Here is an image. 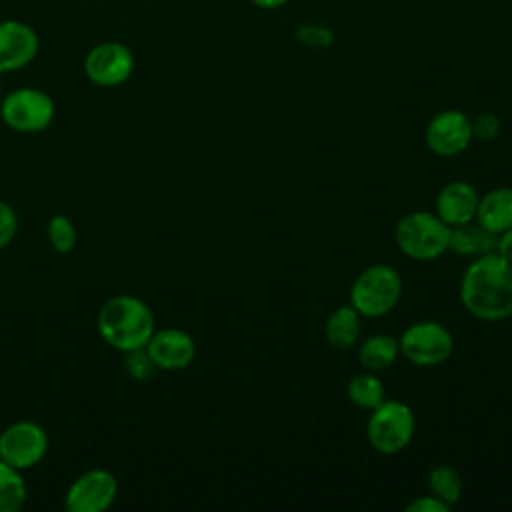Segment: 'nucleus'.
Returning <instances> with one entry per match:
<instances>
[{
    "instance_id": "obj_1",
    "label": "nucleus",
    "mask_w": 512,
    "mask_h": 512,
    "mask_svg": "<svg viewBox=\"0 0 512 512\" xmlns=\"http://www.w3.org/2000/svg\"><path fill=\"white\" fill-rule=\"evenodd\" d=\"M460 302L480 322L512 316V262L490 252L474 256L460 278Z\"/></svg>"
},
{
    "instance_id": "obj_2",
    "label": "nucleus",
    "mask_w": 512,
    "mask_h": 512,
    "mask_svg": "<svg viewBox=\"0 0 512 512\" xmlns=\"http://www.w3.org/2000/svg\"><path fill=\"white\" fill-rule=\"evenodd\" d=\"M96 328L108 346L124 354L128 350L144 348L156 330V324L150 306L142 298L118 294L100 306Z\"/></svg>"
},
{
    "instance_id": "obj_3",
    "label": "nucleus",
    "mask_w": 512,
    "mask_h": 512,
    "mask_svg": "<svg viewBox=\"0 0 512 512\" xmlns=\"http://www.w3.org/2000/svg\"><path fill=\"white\" fill-rule=\"evenodd\" d=\"M448 240L450 226L436 212H408L394 228V242L398 250L416 262H432L440 258L448 252Z\"/></svg>"
},
{
    "instance_id": "obj_4",
    "label": "nucleus",
    "mask_w": 512,
    "mask_h": 512,
    "mask_svg": "<svg viewBox=\"0 0 512 512\" xmlns=\"http://www.w3.org/2000/svg\"><path fill=\"white\" fill-rule=\"evenodd\" d=\"M402 296V278L390 264L366 266L350 286V302L364 318H380L392 312Z\"/></svg>"
},
{
    "instance_id": "obj_5",
    "label": "nucleus",
    "mask_w": 512,
    "mask_h": 512,
    "mask_svg": "<svg viewBox=\"0 0 512 512\" xmlns=\"http://www.w3.org/2000/svg\"><path fill=\"white\" fill-rule=\"evenodd\" d=\"M416 432V418L402 400H384L370 410L366 422L368 444L384 456H394L406 450Z\"/></svg>"
},
{
    "instance_id": "obj_6",
    "label": "nucleus",
    "mask_w": 512,
    "mask_h": 512,
    "mask_svg": "<svg viewBox=\"0 0 512 512\" xmlns=\"http://www.w3.org/2000/svg\"><path fill=\"white\" fill-rule=\"evenodd\" d=\"M2 122L20 134H38L50 128L56 116V104L52 96L40 88L22 86L6 96L0 102Z\"/></svg>"
},
{
    "instance_id": "obj_7",
    "label": "nucleus",
    "mask_w": 512,
    "mask_h": 512,
    "mask_svg": "<svg viewBox=\"0 0 512 512\" xmlns=\"http://www.w3.org/2000/svg\"><path fill=\"white\" fill-rule=\"evenodd\" d=\"M400 356L420 368H432L446 362L454 352L450 330L436 320H420L410 324L398 338Z\"/></svg>"
},
{
    "instance_id": "obj_8",
    "label": "nucleus",
    "mask_w": 512,
    "mask_h": 512,
    "mask_svg": "<svg viewBox=\"0 0 512 512\" xmlns=\"http://www.w3.org/2000/svg\"><path fill=\"white\" fill-rule=\"evenodd\" d=\"M48 446V432L38 422L16 420L0 430V458L22 472L40 464Z\"/></svg>"
},
{
    "instance_id": "obj_9",
    "label": "nucleus",
    "mask_w": 512,
    "mask_h": 512,
    "mask_svg": "<svg viewBox=\"0 0 512 512\" xmlns=\"http://www.w3.org/2000/svg\"><path fill=\"white\" fill-rule=\"evenodd\" d=\"M132 50L118 40H104L92 46L84 58L86 78L100 88H116L130 80L134 72Z\"/></svg>"
},
{
    "instance_id": "obj_10",
    "label": "nucleus",
    "mask_w": 512,
    "mask_h": 512,
    "mask_svg": "<svg viewBox=\"0 0 512 512\" xmlns=\"http://www.w3.org/2000/svg\"><path fill=\"white\" fill-rule=\"evenodd\" d=\"M118 496V480L108 468H88L66 490L68 512H104Z\"/></svg>"
},
{
    "instance_id": "obj_11",
    "label": "nucleus",
    "mask_w": 512,
    "mask_h": 512,
    "mask_svg": "<svg viewBox=\"0 0 512 512\" xmlns=\"http://www.w3.org/2000/svg\"><path fill=\"white\" fill-rule=\"evenodd\" d=\"M424 140L428 150L440 158L458 156L472 142L470 118L462 110H440L430 118Z\"/></svg>"
},
{
    "instance_id": "obj_12",
    "label": "nucleus",
    "mask_w": 512,
    "mask_h": 512,
    "mask_svg": "<svg viewBox=\"0 0 512 512\" xmlns=\"http://www.w3.org/2000/svg\"><path fill=\"white\" fill-rule=\"evenodd\" d=\"M38 50L40 38L30 24L16 18L0 20V74L26 68Z\"/></svg>"
},
{
    "instance_id": "obj_13",
    "label": "nucleus",
    "mask_w": 512,
    "mask_h": 512,
    "mask_svg": "<svg viewBox=\"0 0 512 512\" xmlns=\"http://www.w3.org/2000/svg\"><path fill=\"white\" fill-rule=\"evenodd\" d=\"M158 370L180 372L196 358V342L182 328H156L144 346Z\"/></svg>"
},
{
    "instance_id": "obj_14",
    "label": "nucleus",
    "mask_w": 512,
    "mask_h": 512,
    "mask_svg": "<svg viewBox=\"0 0 512 512\" xmlns=\"http://www.w3.org/2000/svg\"><path fill=\"white\" fill-rule=\"evenodd\" d=\"M480 194L466 180H452L440 188L434 202V212L448 224H468L476 218Z\"/></svg>"
},
{
    "instance_id": "obj_15",
    "label": "nucleus",
    "mask_w": 512,
    "mask_h": 512,
    "mask_svg": "<svg viewBox=\"0 0 512 512\" xmlns=\"http://www.w3.org/2000/svg\"><path fill=\"white\" fill-rule=\"evenodd\" d=\"M480 226L486 230L500 234L502 230L512 226V186L492 188L478 200L476 218Z\"/></svg>"
},
{
    "instance_id": "obj_16",
    "label": "nucleus",
    "mask_w": 512,
    "mask_h": 512,
    "mask_svg": "<svg viewBox=\"0 0 512 512\" xmlns=\"http://www.w3.org/2000/svg\"><path fill=\"white\" fill-rule=\"evenodd\" d=\"M496 238L498 234L472 220L468 224L450 226L448 250L458 256H482L496 252Z\"/></svg>"
},
{
    "instance_id": "obj_17",
    "label": "nucleus",
    "mask_w": 512,
    "mask_h": 512,
    "mask_svg": "<svg viewBox=\"0 0 512 512\" xmlns=\"http://www.w3.org/2000/svg\"><path fill=\"white\" fill-rule=\"evenodd\" d=\"M360 314L352 304L334 308L324 322V336L334 348H350L360 336Z\"/></svg>"
},
{
    "instance_id": "obj_18",
    "label": "nucleus",
    "mask_w": 512,
    "mask_h": 512,
    "mask_svg": "<svg viewBox=\"0 0 512 512\" xmlns=\"http://www.w3.org/2000/svg\"><path fill=\"white\" fill-rule=\"evenodd\" d=\"M400 356L398 340L390 334H372L366 340H362L358 350V360L364 366V370L370 372H382L390 368L396 358Z\"/></svg>"
},
{
    "instance_id": "obj_19",
    "label": "nucleus",
    "mask_w": 512,
    "mask_h": 512,
    "mask_svg": "<svg viewBox=\"0 0 512 512\" xmlns=\"http://www.w3.org/2000/svg\"><path fill=\"white\" fill-rule=\"evenodd\" d=\"M346 392H348L350 402H352L356 408L368 410V412H370L372 408H376L380 402L386 400V390H384L382 380L376 376V372H370V370H364V372L354 374V376L348 380Z\"/></svg>"
},
{
    "instance_id": "obj_20",
    "label": "nucleus",
    "mask_w": 512,
    "mask_h": 512,
    "mask_svg": "<svg viewBox=\"0 0 512 512\" xmlns=\"http://www.w3.org/2000/svg\"><path fill=\"white\" fill-rule=\"evenodd\" d=\"M28 496L22 470L0 458V512H18Z\"/></svg>"
},
{
    "instance_id": "obj_21",
    "label": "nucleus",
    "mask_w": 512,
    "mask_h": 512,
    "mask_svg": "<svg viewBox=\"0 0 512 512\" xmlns=\"http://www.w3.org/2000/svg\"><path fill=\"white\" fill-rule=\"evenodd\" d=\"M428 490L432 496L452 508L462 498V478L456 468L448 464H436L428 472Z\"/></svg>"
},
{
    "instance_id": "obj_22",
    "label": "nucleus",
    "mask_w": 512,
    "mask_h": 512,
    "mask_svg": "<svg viewBox=\"0 0 512 512\" xmlns=\"http://www.w3.org/2000/svg\"><path fill=\"white\" fill-rule=\"evenodd\" d=\"M46 236L50 246L60 252V254H68L74 250L76 246V226L74 222L66 216V214H54L48 224H46Z\"/></svg>"
},
{
    "instance_id": "obj_23",
    "label": "nucleus",
    "mask_w": 512,
    "mask_h": 512,
    "mask_svg": "<svg viewBox=\"0 0 512 512\" xmlns=\"http://www.w3.org/2000/svg\"><path fill=\"white\" fill-rule=\"evenodd\" d=\"M124 368L126 374L132 376L134 380L146 382L154 376V372L158 370L156 364L152 362L150 354L146 352V348H136V350H128L124 352Z\"/></svg>"
},
{
    "instance_id": "obj_24",
    "label": "nucleus",
    "mask_w": 512,
    "mask_h": 512,
    "mask_svg": "<svg viewBox=\"0 0 512 512\" xmlns=\"http://www.w3.org/2000/svg\"><path fill=\"white\" fill-rule=\"evenodd\" d=\"M472 124V138L490 142L500 134V118L492 112H482L470 120Z\"/></svg>"
},
{
    "instance_id": "obj_25",
    "label": "nucleus",
    "mask_w": 512,
    "mask_h": 512,
    "mask_svg": "<svg viewBox=\"0 0 512 512\" xmlns=\"http://www.w3.org/2000/svg\"><path fill=\"white\" fill-rule=\"evenodd\" d=\"M16 234H18L16 210L8 202L0 200V250L10 246Z\"/></svg>"
},
{
    "instance_id": "obj_26",
    "label": "nucleus",
    "mask_w": 512,
    "mask_h": 512,
    "mask_svg": "<svg viewBox=\"0 0 512 512\" xmlns=\"http://www.w3.org/2000/svg\"><path fill=\"white\" fill-rule=\"evenodd\" d=\"M298 38L308 44V46H316V48H324V46H330L332 44V34L326 30V28H320V26H302L298 30Z\"/></svg>"
},
{
    "instance_id": "obj_27",
    "label": "nucleus",
    "mask_w": 512,
    "mask_h": 512,
    "mask_svg": "<svg viewBox=\"0 0 512 512\" xmlns=\"http://www.w3.org/2000/svg\"><path fill=\"white\" fill-rule=\"evenodd\" d=\"M404 510L406 512H448L450 506L438 500L436 496L428 494V496H416L404 506Z\"/></svg>"
},
{
    "instance_id": "obj_28",
    "label": "nucleus",
    "mask_w": 512,
    "mask_h": 512,
    "mask_svg": "<svg viewBox=\"0 0 512 512\" xmlns=\"http://www.w3.org/2000/svg\"><path fill=\"white\" fill-rule=\"evenodd\" d=\"M496 254H500L504 260L512 262V226L498 234V238H496Z\"/></svg>"
},
{
    "instance_id": "obj_29",
    "label": "nucleus",
    "mask_w": 512,
    "mask_h": 512,
    "mask_svg": "<svg viewBox=\"0 0 512 512\" xmlns=\"http://www.w3.org/2000/svg\"><path fill=\"white\" fill-rule=\"evenodd\" d=\"M256 6H260V8H268V10H272V8H280L282 4H286L288 0H252Z\"/></svg>"
},
{
    "instance_id": "obj_30",
    "label": "nucleus",
    "mask_w": 512,
    "mask_h": 512,
    "mask_svg": "<svg viewBox=\"0 0 512 512\" xmlns=\"http://www.w3.org/2000/svg\"><path fill=\"white\" fill-rule=\"evenodd\" d=\"M2 96H4V94H2V84H0V102H2Z\"/></svg>"
}]
</instances>
